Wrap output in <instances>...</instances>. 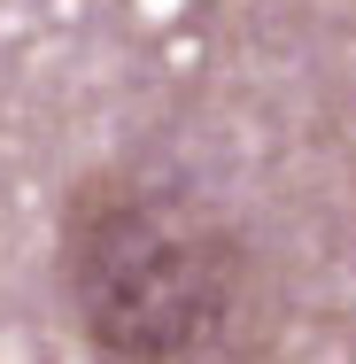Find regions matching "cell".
<instances>
[{"label":"cell","instance_id":"obj_1","mask_svg":"<svg viewBox=\"0 0 356 364\" xmlns=\"http://www.w3.org/2000/svg\"><path fill=\"white\" fill-rule=\"evenodd\" d=\"M63 294L77 333L109 357H225L248 264L202 210L93 178L63 218Z\"/></svg>","mask_w":356,"mask_h":364}]
</instances>
